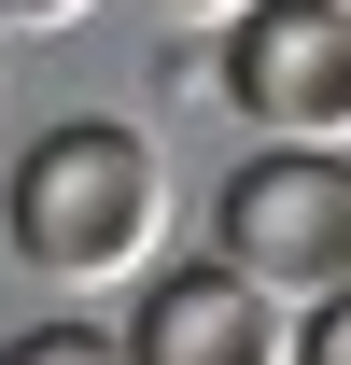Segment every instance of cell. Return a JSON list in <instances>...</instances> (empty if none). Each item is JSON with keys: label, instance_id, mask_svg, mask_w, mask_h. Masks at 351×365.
Masks as SVG:
<instances>
[{"label": "cell", "instance_id": "6da1fadb", "mask_svg": "<svg viewBox=\"0 0 351 365\" xmlns=\"http://www.w3.org/2000/svg\"><path fill=\"white\" fill-rule=\"evenodd\" d=\"M0 239L56 281V295H113V281L155 267V239H169V169H155V140L113 127V113H71L14 155L0 182Z\"/></svg>", "mask_w": 351, "mask_h": 365}, {"label": "cell", "instance_id": "7a4b0ae2", "mask_svg": "<svg viewBox=\"0 0 351 365\" xmlns=\"http://www.w3.org/2000/svg\"><path fill=\"white\" fill-rule=\"evenodd\" d=\"M225 267L267 281L281 309L351 281V140H253V169L225 182Z\"/></svg>", "mask_w": 351, "mask_h": 365}, {"label": "cell", "instance_id": "3957f363", "mask_svg": "<svg viewBox=\"0 0 351 365\" xmlns=\"http://www.w3.org/2000/svg\"><path fill=\"white\" fill-rule=\"evenodd\" d=\"M225 98L253 140H351V14L337 0H239L225 14Z\"/></svg>", "mask_w": 351, "mask_h": 365}, {"label": "cell", "instance_id": "277c9868", "mask_svg": "<svg viewBox=\"0 0 351 365\" xmlns=\"http://www.w3.org/2000/svg\"><path fill=\"white\" fill-rule=\"evenodd\" d=\"M127 365H295V309H281L267 281H239L225 253H197V267H141Z\"/></svg>", "mask_w": 351, "mask_h": 365}, {"label": "cell", "instance_id": "5b68a950", "mask_svg": "<svg viewBox=\"0 0 351 365\" xmlns=\"http://www.w3.org/2000/svg\"><path fill=\"white\" fill-rule=\"evenodd\" d=\"M0 365H127V337H98V323H29Z\"/></svg>", "mask_w": 351, "mask_h": 365}, {"label": "cell", "instance_id": "8992f818", "mask_svg": "<svg viewBox=\"0 0 351 365\" xmlns=\"http://www.w3.org/2000/svg\"><path fill=\"white\" fill-rule=\"evenodd\" d=\"M295 365H351V281L295 309Z\"/></svg>", "mask_w": 351, "mask_h": 365}, {"label": "cell", "instance_id": "52a82bcc", "mask_svg": "<svg viewBox=\"0 0 351 365\" xmlns=\"http://www.w3.org/2000/svg\"><path fill=\"white\" fill-rule=\"evenodd\" d=\"M141 14H155V29H225L239 0H141Z\"/></svg>", "mask_w": 351, "mask_h": 365}, {"label": "cell", "instance_id": "ba28073f", "mask_svg": "<svg viewBox=\"0 0 351 365\" xmlns=\"http://www.w3.org/2000/svg\"><path fill=\"white\" fill-rule=\"evenodd\" d=\"M85 0H0V29H71Z\"/></svg>", "mask_w": 351, "mask_h": 365}, {"label": "cell", "instance_id": "9c48e42d", "mask_svg": "<svg viewBox=\"0 0 351 365\" xmlns=\"http://www.w3.org/2000/svg\"><path fill=\"white\" fill-rule=\"evenodd\" d=\"M337 14H351V0H337Z\"/></svg>", "mask_w": 351, "mask_h": 365}]
</instances>
